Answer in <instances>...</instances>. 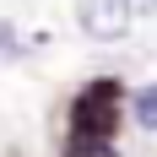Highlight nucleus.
<instances>
[{
    "label": "nucleus",
    "instance_id": "nucleus-2",
    "mask_svg": "<svg viewBox=\"0 0 157 157\" xmlns=\"http://www.w3.org/2000/svg\"><path fill=\"white\" fill-rule=\"evenodd\" d=\"M76 22L87 38L98 44H114V38H125L136 11H130V0H76Z\"/></svg>",
    "mask_w": 157,
    "mask_h": 157
},
{
    "label": "nucleus",
    "instance_id": "nucleus-4",
    "mask_svg": "<svg viewBox=\"0 0 157 157\" xmlns=\"http://www.w3.org/2000/svg\"><path fill=\"white\" fill-rule=\"evenodd\" d=\"M71 157H114L109 141H87V146H71Z\"/></svg>",
    "mask_w": 157,
    "mask_h": 157
},
{
    "label": "nucleus",
    "instance_id": "nucleus-5",
    "mask_svg": "<svg viewBox=\"0 0 157 157\" xmlns=\"http://www.w3.org/2000/svg\"><path fill=\"white\" fill-rule=\"evenodd\" d=\"M130 11H136V16H152V11H157V0H130Z\"/></svg>",
    "mask_w": 157,
    "mask_h": 157
},
{
    "label": "nucleus",
    "instance_id": "nucleus-1",
    "mask_svg": "<svg viewBox=\"0 0 157 157\" xmlns=\"http://www.w3.org/2000/svg\"><path fill=\"white\" fill-rule=\"evenodd\" d=\"M119 81L103 76V81H87L71 103V146H87V141H109L114 125H119Z\"/></svg>",
    "mask_w": 157,
    "mask_h": 157
},
{
    "label": "nucleus",
    "instance_id": "nucleus-3",
    "mask_svg": "<svg viewBox=\"0 0 157 157\" xmlns=\"http://www.w3.org/2000/svg\"><path fill=\"white\" fill-rule=\"evenodd\" d=\"M136 125H141V130H157V81L136 92Z\"/></svg>",
    "mask_w": 157,
    "mask_h": 157
}]
</instances>
